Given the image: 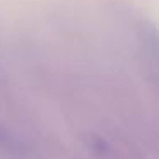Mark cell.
Instances as JSON below:
<instances>
[{
    "label": "cell",
    "mask_w": 159,
    "mask_h": 159,
    "mask_svg": "<svg viewBox=\"0 0 159 159\" xmlns=\"http://www.w3.org/2000/svg\"><path fill=\"white\" fill-rule=\"evenodd\" d=\"M43 39L34 58L50 80L79 147L87 159H154L156 110L154 60L149 62L145 31L135 22L110 19L104 33L80 24H60Z\"/></svg>",
    "instance_id": "1"
}]
</instances>
